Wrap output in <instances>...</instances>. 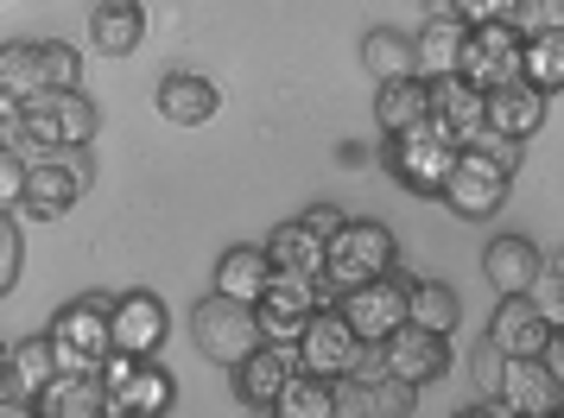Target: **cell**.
Instances as JSON below:
<instances>
[{
  "label": "cell",
  "mask_w": 564,
  "mask_h": 418,
  "mask_svg": "<svg viewBox=\"0 0 564 418\" xmlns=\"http://www.w3.org/2000/svg\"><path fill=\"white\" fill-rule=\"evenodd\" d=\"M393 261H400V241H393V229L387 222H343L330 235V248H324V279L336 286V298L349 286H368V279H381V273H393Z\"/></svg>",
  "instance_id": "cell-1"
},
{
  "label": "cell",
  "mask_w": 564,
  "mask_h": 418,
  "mask_svg": "<svg viewBox=\"0 0 564 418\" xmlns=\"http://www.w3.org/2000/svg\"><path fill=\"white\" fill-rule=\"evenodd\" d=\"M108 317H115V298L108 292H83V298H70L52 317L57 374H96V362L108 355Z\"/></svg>",
  "instance_id": "cell-2"
},
{
  "label": "cell",
  "mask_w": 564,
  "mask_h": 418,
  "mask_svg": "<svg viewBox=\"0 0 564 418\" xmlns=\"http://www.w3.org/2000/svg\"><path fill=\"white\" fill-rule=\"evenodd\" d=\"M457 153H463L457 140H444V133L425 121V128L387 140V172H393V184L412 190V197H444V178H451Z\"/></svg>",
  "instance_id": "cell-3"
},
{
  "label": "cell",
  "mask_w": 564,
  "mask_h": 418,
  "mask_svg": "<svg viewBox=\"0 0 564 418\" xmlns=\"http://www.w3.org/2000/svg\"><path fill=\"white\" fill-rule=\"evenodd\" d=\"M508 184H513V165H501L482 140H469L457 165H451V178H444V204L457 209L463 222H482V216L508 204Z\"/></svg>",
  "instance_id": "cell-4"
},
{
  "label": "cell",
  "mask_w": 564,
  "mask_h": 418,
  "mask_svg": "<svg viewBox=\"0 0 564 418\" xmlns=\"http://www.w3.org/2000/svg\"><path fill=\"white\" fill-rule=\"evenodd\" d=\"M406 298H412V279L381 273V279H368V286L343 292V298H336V311H343V323L356 330V342L381 349L393 330H406Z\"/></svg>",
  "instance_id": "cell-5"
},
{
  "label": "cell",
  "mask_w": 564,
  "mask_h": 418,
  "mask_svg": "<svg viewBox=\"0 0 564 418\" xmlns=\"http://www.w3.org/2000/svg\"><path fill=\"white\" fill-rule=\"evenodd\" d=\"M299 349V367L305 374H317V381H349V374H361V362H375V349L368 342H356V330L343 323V311H311L305 337L292 342Z\"/></svg>",
  "instance_id": "cell-6"
},
{
  "label": "cell",
  "mask_w": 564,
  "mask_h": 418,
  "mask_svg": "<svg viewBox=\"0 0 564 418\" xmlns=\"http://www.w3.org/2000/svg\"><path fill=\"white\" fill-rule=\"evenodd\" d=\"M191 337L204 349L209 362L235 367L241 355H254L260 342V323H254V305H235V298H197V311H191Z\"/></svg>",
  "instance_id": "cell-7"
},
{
  "label": "cell",
  "mask_w": 564,
  "mask_h": 418,
  "mask_svg": "<svg viewBox=\"0 0 564 418\" xmlns=\"http://www.w3.org/2000/svg\"><path fill=\"white\" fill-rule=\"evenodd\" d=\"M520 52H527V32L520 20H488V26H469V45H463V70L476 89H501V82L520 77Z\"/></svg>",
  "instance_id": "cell-8"
},
{
  "label": "cell",
  "mask_w": 564,
  "mask_h": 418,
  "mask_svg": "<svg viewBox=\"0 0 564 418\" xmlns=\"http://www.w3.org/2000/svg\"><path fill=\"white\" fill-rule=\"evenodd\" d=\"M165 330H172V317L159 305V292H121L115 298V317H108V349H121L133 362H153Z\"/></svg>",
  "instance_id": "cell-9"
},
{
  "label": "cell",
  "mask_w": 564,
  "mask_h": 418,
  "mask_svg": "<svg viewBox=\"0 0 564 418\" xmlns=\"http://www.w3.org/2000/svg\"><path fill=\"white\" fill-rule=\"evenodd\" d=\"M381 374L406 381V387H432L451 374V337H432V330H393L381 342Z\"/></svg>",
  "instance_id": "cell-10"
},
{
  "label": "cell",
  "mask_w": 564,
  "mask_h": 418,
  "mask_svg": "<svg viewBox=\"0 0 564 418\" xmlns=\"http://www.w3.org/2000/svg\"><path fill=\"white\" fill-rule=\"evenodd\" d=\"M311 311H317V279H285V273H273V286L260 292V305H254L260 342H299Z\"/></svg>",
  "instance_id": "cell-11"
},
{
  "label": "cell",
  "mask_w": 564,
  "mask_h": 418,
  "mask_svg": "<svg viewBox=\"0 0 564 418\" xmlns=\"http://www.w3.org/2000/svg\"><path fill=\"white\" fill-rule=\"evenodd\" d=\"M229 374H235V399L254 406V413H267L285 393V381L299 374V349H292V342H254V355H241Z\"/></svg>",
  "instance_id": "cell-12"
},
{
  "label": "cell",
  "mask_w": 564,
  "mask_h": 418,
  "mask_svg": "<svg viewBox=\"0 0 564 418\" xmlns=\"http://www.w3.org/2000/svg\"><path fill=\"white\" fill-rule=\"evenodd\" d=\"M488 342H495L508 362H527V355H539V349L552 342V311L539 305L533 292H527V298H501L495 317H488Z\"/></svg>",
  "instance_id": "cell-13"
},
{
  "label": "cell",
  "mask_w": 564,
  "mask_h": 418,
  "mask_svg": "<svg viewBox=\"0 0 564 418\" xmlns=\"http://www.w3.org/2000/svg\"><path fill=\"white\" fill-rule=\"evenodd\" d=\"M432 128L444 133V140L469 146V140L488 128V89H476L469 77H437L432 82Z\"/></svg>",
  "instance_id": "cell-14"
},
{
  "label": "cell",
  "mask_w": 564,
  "mask_h": 418,
  "mask_svg": "<svg viewBox=\"0 0 564 418\" xmlns=\"http://www.w3.org/2000/svg\"><path fill=\"white\" fill-rule=\"evenodd\" d=\"M83 190H89V184L70 172V153H64V146H57V153H45V158H26V197H20V204H26L39 222H57V216L77 204Z\"/></svg>",
  "instance_id": "cell-15"
},
{
  "label": "cell",
  "mask_w": 564,
  "mask_h": 418,
  "mask_svg": "<svg viewBox=\"0 0 564 418\" xmlns=\"http://www.w3.org/2000/svg\"><path fill=\"white\" fill-rule=\"evenodd\" d=\"M482 273H488V286H495V298H527L545 279V254L527 235H495L482 254Z\"/></svg>",
  "instance_id": "cell-16"
},
{
  "label": "cell",
  "mask_w": 564,
  "mask_h": 418,
  "mask_svg": "<svg viewBox=\"0 0 564 418\" xmlns=\"http://www.w3.org/2000/svg\"><path fill=\"white\" fill-rule=\"evenodd\" d=\"M545 102L552 96H539L533 82H501V89H488V133H501V140H533L539 128H545Z\"/></svg>",
  "instance_id": "cell-17"
},
{
  "label": "cell",
  "mask_w": 564,
  "mask_h": 418,
  "mask_svg": "<svg viewBox=\"0 0 564 418\" xmlns=\"http://www.w3.org/2000/svg\"><path fill=\"white\" fill-rule=\"evenodd\" d=\"M267 286H273V261H267V248H254V241L229 248V254L216 261V279H209V292H216V298H235V305H260Z\"/></svg>",
  "instance_id": "cell-18"
},
{
  "label": "cell",
  "mask_w": 564,
  "mask_h": 418,
  "mask_svg": "<svg viewBox=\"0 0 564 418\" xmlns=\"http://www.w3.org/2000/svg\"><path fill=\"white\" fill-rule=\"evenodd\" d=\"M216 108H223V96H216V82L197 77V70H172V77L159 82V114H165L172 128H204Z\"/></svg>",
  "instance_id": "cell-19"
},
{
  "label": "cell",
  "mask_w": 564,
  "mask_h": 418,
  "mask_svg": "<svg viewBox=\"0 0 564 418\" xmlns=\"http://www.w3.org/2000/svg\"><path fill=\"white\" fill-rule=\"evenodd\" d=\"M324 248H330V241L311 235L305 222H280V229L267 235V261H273V273H285V279H324Z\"/></svg>",
  "instance_id": "cell-20"
},
{
  "label": "cell",
  "mask_w": 564,
  "mask_h": 418,
  "mask_svg": "<svg viewBox=\"0 0 564 418\" xmlns=\"http://www.w3.org/2000/svg\"><path fill=\"white\" fill-rule=\"evenodd\" d=\"M375 121H381L387 140H393V133L425 128V121H432V82H425V77L381 82V96H375Z\"/></svg>",
  "instance_id": "cell-21"
},
{
  "label": "cell",
  "mask_w": 564,
  "mask_h": 418,
  "mask_svg": "<svg viewBox=\"0 0 564 418\" xmlns=\"http://www.w3.org/2000/svg\"><path fill=\"white\" fill-rule=\"evenodd\" d=\"M89 38H96V52L102 57L140 52V38H147V13H140V0H96V13H89Z\"/></svg>",
  "instance_id": "cell-22"
},
{
  "label": "cell",
  "mask_w": 564,
  "mask_h": 418,
  "mask_svg": "<svg viewBox=\"0 0 564 418\" xmlns=\"http://www.w3.org/2000/svg\"><path fill=\"white\" fill-rule=\"evenodd\" d=\"M32 406L45 418H115V406H108V393H102L96 374H57Z\"/></svg>",
  "instance_id": "cell-23"
},
{
  "label": "cell",
  "mask_w": 564,
  "mask_h": 418,
  "mask_svg": "<svg viewBox=\"0 0 564 418\" xmlns=\"http://www.w3.org/2000/svg\"><path fill=\"white\" fill-rule=\"evenodd\" d=\"M558 381H552V367L539 362V355H527V362H508V374H501V406L508 413H558Z\"/></svg>",
  "instance_id": "cell-24"
},
{
  "label": "cell",
  "mask_w": 564,
  "mask_h": 418,
  "mask_svg": "<svg viewBox=\"0 0 564 418\" xmlns=\"http://www.w3.org/2000/svg\"><path fill=\"white\" fill-rule=\"evenodd\" d=\"M463 45H469V26H457V20H425V26L412 32L419 77H425V82L457 77V70H463Z\"/></svg>",
  "instance_id": "cell-25"
},
{
  "label": "cell",
  "mask_w": 564,
  "mask_h": 418,
  "mask_svg": "<svg viewBox=\"0 0 564 418\" xmlns=\"http://www.w3.org/2000/svg\"><path fill=\"white\" fill-rule=\"evenodd\" d=\"M172 399H178V381L165 374L159 362H140L133 367V381L108 406H115V418H165L172 413Z\"/></svg>",
  "instance_id": "cell-26"
},
{
  "label": "cell",
  "mask_w": 564,
  "mask_h": 418,
  "mask_svg": "<svg viewBox=\"0 0 564 418\" xmlns=\"http://www.w3.org/2000/svg\"><path fill=\"white\" fill-rule=\"evenodd\" d=\"M457 286H444V279H412V298H406V323L412 330H432V337H451L457 330Z\"/></svg>",
  "instance_id": "cell-27"
},
{
  "label": "cell",
  "mask_w": 564,
  "mask_h": 418,
  "mask_svg": "<svg viewBox=\"0 0 564 418\" xmlns=\"http://www.w3.org/2000/svg\"><path fill=\"white\" fill-rule=\"evenodd\" d=\"M7 381L20 399H39V393L57 381V355H52V337H26L7 349Z\"/></svg>",
  "instance_id": "cell-28"
},
{
  "label": "cell",
  "mask_w": 564,
  "mask_h": 418,
  "mask_svg": "<svg viewBox=\"0 0 564 418\" xmlns=\"http://www.w3.org/2000/svg\"><path fill=\"white\" fill-rule=\"evenodd\" d=\"M361 64L375 70V82H400V77H419V52H412L406 32L393 26H375L361 38Z\"/></svg>",
  "instance_id": "cell-29"
},
{
  "label": "cell",
  "mask_w": 564,
  "mask_h": 418,
  "mask_svg": "<svg viewBox=\"0 0 564 418\" xmlns=\"http://www.w3.org/2000/svg\"><path fill=\"white\" fill-rule=\"evenodd\" d=\"M520 82H533L539 96H558L564 89V32H527Z\"/></svg>",
  "instance_id": "cell-30"
},
{
  "label": "cell",
  "mask_w": 564,
  "mask_h": 418,
  "mask_svg": "<svg viewBox=\"0 0 564 418\" xmlns=\"http://www.w3.org/2000/svg\"><path fill=\"white\" fill-rule=\"evenodd\" d=\"M267 413H273V418H330L336 413V381H317V374H305V367H299Z\"/></svg>",
  "instance_id": "cell-31"
},
{
  "label": "cell",
  "mask_w": 564,
  "mask_h": 418,
  "mask_svg": "<svg viewBox=\"0 0 564 418\" xmlns=\"http://www.w3.org/2000/svg\"><path fill=\"white\" fill-rule=\"evenodd\" d=\"M45 96H52V114H57V146H89L96 128H102V108L83 89H45Z\"/></svg>",
  "instance_id": "cell-32"
},
{
  "label": "cell",
  "mask_w": 564,
  "mask_h": 418,
  "mask_svg": "<svg viewBox=\"0 0 564 418\" xmlns=\"http://www.w3.org/2000/svg\"><path fill=\"white\" fill-rule=\"evenodd\" d=\"M0 89H7V96H20V102L45 96V77H39V45H32V38H7V45H0Z\"/></svg>",
  "instance_id": "cell-33"
},
{
  "label": "cell",
  "mask_w": 564,
  "mask_h": 418,
  "mask_svg": "<svg viewBox=\"0 0 564 418\" xmlns=\"http://www.w3.org/2000/svg\"><path fill=\"white\" fill-rule=\"evenodd\" d=\"M39 77H45V89H83V57L52 38V45H39Z\"/></svg>",
  "instance_id": "cell-34"
},
{
  "label": "cell",
  "mask_w": 564,
  "mask_h": 418,
  "mask_svg": "<svg viewBox=\"0 0 564 418\" xmlns=\"http://www.w3.org/2000/svg\"><path fill=\"white\" fill-rule=\"evenodd\" d=\"M20 266H26V241H20V222L0 209V298L20 286Z\"/></svg>",
  "instance_id": "cell-35"
},
{
  "label": "cell",
  "mask_w": 564,
  "mask_h": 418,
  "mask_svg": "<svg viewBox=\"0 0 564 418\" xmlns=\"http://www.w3.org/2000/svg\"><path fill=\"white\" fill-rule=\"evenodd\" d=\"M368 393H375V413H381V418H406L412 406H419V387H406V381H393V374H381V381H368Z\"/></svg>",
  "instance_id": "cell-36"
},
{
  "label": "cell",
  "mask_w": 564,
  "mask_h": 418,
  "mask_svg": "<svg viewBox=\"0 0 564 418\" xmlns=\"http://www.w3.org/2000/svg\"><path fill=\"white\" fill-rule=\"evenodd\" d=\"M26 140L39 153H57V114H52V96H32L26 102Z\"/></svg>",
  "instance_id": "cell-37"
},
{
  "label": "cell",
  "mask_w": 564,
  "mask_h": 418,
  "mask_svg": "<svg viewBox=\"0 0 564 418\" xmlns=\"http://www.w3.org/2000/svg\"><path fill=\"white\" fill-rule=\"evenodd\" d=\"M330 418H381V413H375V393H368V381H361V374L336 381V413Z\"/></svg>",
  "instance_id": "cell-38"
},
{
  "label": "cell",
  "mask_w": 564,
  "mask_h": 418,
  "mask_svg": "<svg viewBox=\"0 0 564 418\" xmlns=\"http://www.w3.org/2000/svg\"><path fill=\"white\" fill-rule=\"evenodd\" d=\"M20 197H26V158L13 146H0V209H13Z\"/></svg>",
  "instance_id": "cell-39"
},
{
  "label": "cell",
  "mask_w": 564,
  "mask_h": 418,
  "mask_svg": "<svg viewBox=\"0 0 564 418\" xmlns=\"http://www.w3.org/2000/svg\"><path fill=\"white\" fill-rule=\"evenodd\" d=\"M501 374H508V355H501L495 342H482V349H476V387H482L488 399H501Z\"/></svg>",
  "instance_id": "cell-40"
},
{
  "label": "cell",
  "mask_w": 564,
  "mask_h": 418,
  "mask_svg": "<svg viewBox=\"0 0 564 418\" xmlns=\"http://www.w3.org/2000/svg\"><path fill=\"white\" fill-rule=\"evenodd\" d=\"M520 32H564V0H527L520 7Z\"/></svg>",
  "instance_id": "cell-41"
},
{
  "label": "cell",
  "mask_w": 564,
  "mask_h": 418,
  "mask_svg": "<svg viewBox=\"0 0 564 418\" xmlns=\"http://www.w3.org/2000/svg\"><path fill=\"white\" fill-rule=\"evenodd\" d=\"M26 140V102L0 89V146H20Z\"/></svg>",
  "instance_id": "cell-42"
},
{
  "label": "cell",
  "mask_w": 564,
  "mask_h": 418,
  "mask_svg": "<svg viewBox=\"0 0 564 418\" xmlns=\"http://www.w3.org/2000/svg\"><path fill=\"white\" fill-rule=\"evenodd\" d=\"M299 222H305L311 235H324V241H330L336 229H343V222H349V216H343V209H336V204H311L305 216H299Z\"/></svg>",
  "instance_id": "cell-43"
},
{
  "label": "cell",
  "mask_w": 564,
  "mask_h": 418,
  "mask_svg": "<svg viewBox=\"0 0 564 418\" xmlns=\"http://www.w3.org/2000/svg\"><path fill=\"white\" fill-rule=\"evenodd\" d=\"M539 362L552 367V381H558V393H564V323H552V342L539 349Z\"/></svg>",
  "instance_id": "cell-44"
},
{
  "label": "cell",
  "mask_w": 564,
  "mask_h": 418,
  "mask_svg": "<svg viewBox=\"0 0 564 418\" xmlns=\"http://www.w3.org/2000/svg\"><path fill=\"white\" fill-rule=\"evenodd\" d=\"M539 286H552V298H558V311H564V248L545 261V279H539Z\"/></svg>",
  "instance_id": "cell-45"
},
{
  "label": "cell",
  "mask_w": 564,
  "mask_h": 418,
  "mask_svg": "<svg viewBox=\"0 0 564 418\" xmlns=\"http://www.w3.org/2000/svg\"><path fill=\"white\" fill-rule=\"evenodd\" d=\"M336 165L361 172V165H368V146H361V140H343V146H336Z\"/></svg>",
  "instance_id": "cell-46"
},
{
  "label": "cell",
  "mask_w": 564,
  "mask_h": 418,
  "mask_svg": "<svg viewBox=\"0 0 564 418\" xmlns=\"http://www.w3.org/2000/svg\"><path fill=\"white\" fill-rule=\"evenodd\" d=\"M457 418H513L501 399H482V406H469V413H457Z\"/></svg>",
  "instance_id": "cell-47"
},
{
  "label": "cell",
  "mask_w": 564,
  "mask_h": 418,
  "mask_svg": "<svg viewBox=\"0 0 564 418\" xmlns=\"http://www.w3.org/2000/svg\"><path fill=\"white\" fill-rule=\"evenodd\" d=\"M0 418H39V406L32 399H0Z\"/></svg>",
  "instance_id": "cell-48"
},
{
  "label": "cell",
  "mask_w": 564,
  "mask_h": 418,
  "mask_svg": "<svg viewBox=\"0 0 564 418\" xmlns=\"http://www.w3.org/2000/svg\"><path fill=\"white\" fill-rule=\"evenodd\" d=\"M513 418H558V413H513Z\"/></svg>",
  "instance_id": "cell-49"
},
{
  "label": "cell",
  "mask_w": 564,
  "mask_h": 418,
  "mask_svg": "<svg viewBox=\"0 0 564 418\" xmlns=\"http://www.w3.org/2000/svg\"><path fill=\"white\" fill-rule=\"evenodd\" d=\"M0 367H7V349H0Z\"/></svg>",
  "instance_id": "cell-50"
},
{
  "label": "cell",
  "mask_w": 564,
  "mask_h": 418,
  "mask_svg": "<svg viewBox=\"0 0 564 418\" xmlns=\"http://www.w3.org/2000/svg\"><path fill=\"white\" fill-rule=\"evenodd\" d=\"M558 418H564V399H558Z\"/></svg>",
  "instance_id": "cell-51"
},
{
  "label": "cell",
  "mask_w": 564,
  "mask_h": 418,
  "mask_svg": "<svg viewBox=\"0 0 564 418\" xmlns=\"http://www.w3.org/2000/svg\"><path fill=\"white\" fill-rule=\"evenodd\" d=\"M260 418H273V413H260Z\"/></svg>",
  "instance_id": "cell-52"
},
{
  "label": "cell",
  "mask_w": 564,
  "mask_h": 418,
  "mask_svg": "<svg viewBox=\"0 0 564 418\" xmlns=\"http://www.w3.org/2000/svg\"><path fill=\"white\" fill-rule=\"evenodd\" d=\"M39 418H45V413H39Z\"/></svg>",
  "instance_id": "cell-53"
}]
</instances>
